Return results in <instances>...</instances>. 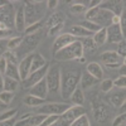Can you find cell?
Wrapping results in <instances>:
<instances>
[{
    "label": "cell",
    "instance_id": "1",
    "mask_svg": "<svg viewBox=\"0 0 126 126\" xmlns=\"http://www.w3.org/2000/svg\"><path fill=\"white\" fill-rule=\"evenodd\" d=\"M82 73L78 69H69L62 73V83H61V94L62 97L67 100L71 98L72 93L76 91L78 83L81 81Z\"/></svg>",
    "mask_w": 126,
    "mask_h": 126
},
{
    "label": "cell",
    "instance_id": "2",
    "mask_svg": "<svg viewBox=\"0 0 126 126\" xmlns=\"http://www.w3.org/2000/svg\"><path fill=\"white\" fill-rule=\"evenodd\" d=\"M85 53L83 46L79 40L73 42L72 44L67 46L66 48L61 49L54 54V58L57 61H72V59H81Z\"/></svg>",
    "mask_w": 126,
    "mask_h": 126
},
{
    "label": "cell",
    "instance_id": "3",
    "mask_svg": "<svg viewBox=\"0 0 126 126\" xmlns=\"http://www.w3.org/2000/svg\"><path fill=\"white\" fill-rule=\"evenodd\" d=\"M46 81L48 85L49 93H57L61 91V83H62V72L58 66L49 67V71L46 76Z\"/></svg>",
    "mask_w": 126,
    "mask_h": 126
},
{
    "label": "cell",
    "instance_id": "4",
    "mask_svg": "<svg viewBox=\"0 0 126 126\" xmlns=\"http://www.w3.org/2000/svg\"><path fill=\"white\" fill-rule=\"evenodd\" d=\"M71 106L68 103H63V102H49L44 103L40 107L37 109L38 113H43V115H63Z\"/></svg>",
    "mask_w": 126,
    "mask_h": 126
},
{
    "label": "cell",
    "instance_id": "5",
    "mask_svg": "<svg viewBox=\"0 0 126 126\" xmlns=\"http://www.w3.org/2000/svg\"><path fill=\"white\" fill-rule=\"evenodd\" d=\"M48 115L43 113H24L19 121H16L15 126H40L46 121Z\"/></svg>",
    "mask_w": 126,
    "mask_h": 126
},
{
    "label": "cell",
    "instance_id": "6",
    "mask_svg": "<svg viewBox=\"0 0 126 126\" xmlns=\"http://www.w3.org/2000/svg\"><path fill=\"white\" fill-rule=\"evenodd\" d=\"M0 12H1V24H5L8 28L15 27V13L13 5L10 3H3L1 8H0Z\"/></svg>",
    "mask_w": 126,
    "mask_h": 126
},
{
    "label": "cell",
    "instance_id": "7",
    "mask_svg": "<svg viewBox=\"0 0 126 126\" xmlns=\"http://www.w3.org/2000/svg\"><path fill=\"white\" fill-rule=\"evenodd\" d=\"M48 71H49V64L44 66L43 68H40V69H38V71H35L33 73H30L29 77L25 81H23L24 88H32L33 86H35L37 83H39L40 81H43L46 78V76H47Z\"/></svg>",
    "mask_w": 126,
    "mask_h": 126
},
{
    "label": "cell",
    "instance_id": "8",
    "mask_svg": "<svg viewBox=\"0 0 126 126\" xmlns=\"http://www.w3.org/2000/svg\"><path fill=\"white\" fill-rule=\"evenodd\" d=\"M100 59L103 64H106V67H109V68H111L112 66H121V63L124 61V58L117 53V52H113V50L103 52L100 56Z\"/></svg>",
    "mask_w": 126,
    "mask_h": 126
},
{
    "label": "cell",
    "instance_id": "9",
    "mask_svg": "<svg viewBox=\"0 0 126 126\" xmlns=\"http://www.w3.org/2000/svg\"><path fill=\"white\" fill-rule=\"evenodd\" d=\"M86 113V110L83 106H77V105H75V106H71L64 113L61 115L62 119L64 120L68 125H71L73 121H75L76 119H78L79 116H82V115Z\"/></svg>",
    "mask_w": 126,
    "mask_h": 126
},
{
    "label": "cell",
    "instance_id": "10",
    "mask_svg": "<svg viewBox=\"0 0 126 126\" xmlns=\"http://www.w3.org/2000/svg\"><path fill=\"white\" fill-rule=\"evenodd\" d=\"M76 40H77L76 37H73L69 33H64V34L58 35V38L54 40V43H53V54H56L57 52H59L63 48H66L67 46L72 44L73 42H76Z\"/></svg>",
    "mask_w": 126,
    "mask_h": 126
},
{
    "label": "cell",
    "instance_id": "11",
    "mask_svg": "<svg viewBox=\"0 0 126 126\" xmlns=\"http://www.w3.org/2000/svg\"><path fill=\"white\" fill-rule=\"evenodd\" d=\"M112 18H113V14L111 12H109V10H106V9H101L100 8L96 18H94L92 22L98 24L102 28H107V27H110L112 24Z\"/></svg>",
    "mask_w": 126,
    "mask_h": 126
},
{
    "label": "cell",
    "instance_id": "12",
    "mask_svg": "<svg viewBox=\"0 0 126 126\" xmlns=\"http://www.w3.org/2000/svg\"><path fill=\"white\" fill-rule=\"evenodd\" d=\"M33 57H34V53L32 54H28L25 56L19 63V73H20V79L22 81H25L29 75H30V69H32V62H33Z\"/></svg>",
    "mask_w": 126,
    "mask_h": 126
},
{
    "label": "cell",
    "instance_id": "13",
    "mask_svg": "<svg viewBox=\"0 0 126 126\" xmlns=\"http://www.w3.org/2000/svg\"><path fill=\"white\" fill-rule=\"evenodd\" d=\"M35 1H27L24 3V13H25V20H27V27L34 24L39 20H37L38 18V13L35 9Z\"/></svg>",
    "mask_w": 126,
    "mask_h": 126
},
{
    "label": "cell",
    "instance_id": "14",
    "mask_svg": "<svg viewBox=\"0 0 126 126\" xmlns=\"http://www.w3.org/2000/svg\"><path fill=\"white\" fill-rule=\"evenodd\" d=\"M107 29V42L109 43H121L124 40V34L121 32L120 24H111Z\"/></svg>",
    "mask_w": 126,
    "mask_h": 126
},
{
    "label": "cell",
    "instance_id": "15",
    "mask_svg": "<svg viewBox=\"0 0 126 126\" xmlns=\"http://www.w3.org/2000/svg\"><path fill=\"white\" fill-rule=\"evenodd\" d=\"M39 40H40V33H39V32H38V33H35V34L27 35L24 38V40H23L22 46H20V47L23 48L22 52H23V53H28L29 50H33L37 47V44L39 43Z\"/></svg>",
    "mask_w": 126,
    "mask_h": 126
},
{
    "label": "cell",
    "instance_id": "16",
    "mask_svg": "<svg viewBox=\"0 0 126 126\" xmlns=\"http://www.w3.org/2000/svg\"><path fill=\"white\" fill-rule=\"evenodd\" d=\"M48 93H49V90H48V85H47L46 78L43 81H40L39 83H37V85L33 86L32 88H29V94H33V96H37V97H40V98H46Z\"/></svg>",
    "mask_w": 126,
    "mask_h": 126
},
{
    "label": "cell",
    "instance_id": "17",
    "mask_svg": "<svg viewBox=\"0 0 126 126\" xmlns=\"http://www.w3.org/2000/svg\"><path fill=\"white\" fill-rule=\"evenodd\" d=\"M101 9H106L109 12H111L113 15H117L120 16L121 13L124 12V8H122V3L121 1H115V0H110V1H102L100 5Z\"/></svg>",
    "mask_w": 126,
    "mask_h": 126
},
{
    "label": "cell",
    "instance_id": "18",
    "mask_svg": "<svg viewBox=\"0 0 126 126\" xmlns=\"http://www.w3.org/2000/svg\"><path fill=\"white\" fill-rule=\"evenodd\" d=\"M15 29L19 33H23L27 29V20H25V13H24V4L20 5L16 10L15 15Z\"/></svg>",
    "mask_w": 126,
    "mask_h": 126
},
{
    "label": "cell",
    "instance_id": "19",
    "mask_svg": "<svg viewBox=\"0 0 126 126\" xmlns=\"http://www.w3.org/2000/svg\"><path fill=\"white\" fill-rule=\"evenodd\" d=\"M109 100H110V103L111 105L117 106V107H121L122 103L126 100V88H119L116 91H113L110 94V98Z\"/></svg>",
    "mask_w": 126,
    "mask_h": 126
},
{
    "label": "cell",
    "instance_id": "20",
    "mask_svg": "<svg viewBox=\"0 0 126 126\" xmlns=\"http://www.w3.org/2000/svg\"><path fill=\"white\" fill-rule=\"evenodd\" d=\"M109 115H110V111H109L107 106H105V105H97V106L94 107V110H93L94 120H97L98 122L107 121Z\"/></svg>",
    "mask_w": 126,
    "mask_h": 126
},
{
    "label": "cell",
    "instance_id": "21",
    "mask_svg": "<svg viewBox=\"0 0 126 126\" xmlns=\"http://www.w3.org/2000/svg\"><path fill=\"white\" fill-rule=\"evenodd\" d=\"M97 82H98V79L94 78L93 76H91L88 72H83L82 76H81V81H79L82 90H88V88H91L92 86L96 85Z\"/></svg>",
    "mask_w": 126,
    "mask_h": 126
},
{
    "label": "cell",
    "instance_id": "22",
    "mask_svg": "<svg viewBox=\"0 0 126 126\" xmlns=\"http://www.w3.org/2000/svg\"><path fill=\"white\" fill-rule=\"evenodd\" d=\"M69 34H72L73 37H81V38H88V37H93V33H91L90 30H87L86 28H83L81 24L73 25L69 29Z\"/></svg>",
    "mask_w": 126,
    "mask_h": 126
},
{
    "label": "cell",
    "instance_id": "23",
    "mask_svg": "<svg viewBox=\"0 0 126 126\" xmlns=\"http://www.w3.org/2000/svg\"><path fill=\"white\" fill-rule=\"evenodd\" d=\"M87 72L90 73L91 76H93L94 78H97V79H101L103 77V69L101 67L100 63L97 62H91L87 64Z\"/></svg>",
    "mask_w": 126,
    "mask_h": 126
},
{
    "label": "cell",
    "instance_id": "24",
    "mask_svg": "<svg viewBox=\"0 0 126 126\" xmlns=\"http://www.w3.org/2000/svg\"><path fill=\"white\" fill-rule=\"evenodd\" d=\"M48 64V62L44 59V57L42 56L40 53H34V57H33V62H32V69H30V73H33L40 68H43L44 66Z\"/></svg>",
    "mask_w": 126,
    "mask_h": 126
},
{
    "label": "cell",
    "instance_id": "25",
    "mask_svg": "<svg viewBox=\"0 0 126 126\" xmlns=\"http://www.w3.org/2000/svg\"><path fill=\"white\" fill-rule=\"evenodd\" d=\"M24 103L28 107H40L42 105L46 103V98H40L37 96H33V94H28V96L24 98Z\"/></svg>",
    "mask_w": 126,
    "mask_h": 126
},
{
    "label": "cell",
    "instance_id": "26",
    "mask_svg": "<svg viewBox=\"0 0 126 126\" xmlns=\"http://www.w3.org/2000/svg\"><path fill=\"white\" fill-rule=\"evenodd\" d=\"M19 87V81L14 79V78H10L4 76V86L1 91H8V92H15L16 88Z\"/></svg>",
    "mask_w": 126,
    "mask_h": 126
},
{
    "label": "cell",
    "instance_id": "27",
    "mask_svg": "<svg viewBox=\"0 0 126 126\" xmlns=\"http://www.w3.org/2000/svg\"><path fill=\"white\" fill-rule=\"evenodd\" d=\"M92 38H93V40H94V43H96L97 47L103 46L107 42V29L106 28H102L101 30L97 32V33H94Z\"/></svg>",
    "mask_w": 126,
    "mask_h": 126
},
{
    "label": "cell",
    "instance_id": "28",
    "mask_svg": "<svg viewBox=\"0 0 126 126\" xmlns=\"http://www.w3.org/2000/svg\"><path fill=\"white\" fill-rule=\"evenodd\" d=\"M5 76L14 78L16 81H22L20 79V73H19V66L18 64H13V63H8V67L5 71Z\"/></svg>",
    "mask_w": 126,
    "mask_h": 126
},
{
    "label": "cell",
    "instance_id": "29",
    "mask_svg": "<svg viewBox=\"0 0 126 126\" xmlns=\"http://www.w3.org/2000/svg\"><path fill=\"white\" fill-rule=\"evenodd\" d=\"M71 101L73 102V105H77V106H82L85 103V93H83V90L81 87H77L76 91L72 93Z\"/></svg>",
    "mask_w": 126,
    "mask_h": 126
},
{
    "label": "cell",
    "instance_id": "30",
    "mask_svg": "<svg viewBox=\"0 0 126 126\" xmlns=\"http://www.w3.org/2000/svg\"><path fill=\"white\" fill-rule=\"evenodd\" d=\"M83 28H86L87 30H90L91 33H97L98 30H101L102 29V27H100L98 24H96V23H93V22H90V20H85V22H82V23H79Z\"/></svg>",
    "mask_w": 126,
    "mask_h": 126
},
{
    "label": "cell",
    "instance_id": "31",
    "mask_svg": "<svg viewBox=\"0 0 126 126\" xmlns=\"http://www.w3.org/2000/svg\"><path fill=\"white\" fill-rule=\"evenodd\" d=\"M82 46H83V49L85 50H88V52H92L96 49V43H94V40L92 37H88V38H83V40L81 42Z\"/></svg>",
    "mask_w": 126,
    "mask_h": 126
},
{
    "label": "cell",
    "instance_id": "32",
    "mask_svg": "<svg viewBox=\"0 0 126 126\" xmlns=\"http://www.w3.org/2000/svg\"><path fill=\"white\" fill-rule=\"evenodd\" d=\"M47 24H48V27H49V28H53V27H56V25L63 24V18H62V15H61L59 13L53 14V15H52V16L48 19Z\"/></svg>",
    "mask_w": 126,
    "mask_h": 126
},
{
    "label": "cell",
    "instance_id": "33",
    "mask_svg": "<svg viewBox=\"0 0 126 126\" xmlns=\"http://www.w3.org/2000/svg\"><path fill=\"white\" fill-rule=\"evenodd\" d=\"M69 12L73 14H82V13H86L87 12V8L85 4H81V3H75L69 6Z\"/></svg>",
    "mask_w": 126,
    "mask_h": 126
},
{
    "label": "cell",
    "instance_id": "34",
    "mask_svg": "<svg viewBox=\"0 0 126 126\" xmlns=\"http://www.w3.org/2000/svg\"><path fill=\"white\" fill-rule=\"evenodd\" d=\"M23 40H24L23 37H14V38H12V39L8 42V48H9V50H13V49L19 48L20 46H22Z\"/></svg>",
    "mask_w": 126,
    "mask_h": 126
},
{
    "label": "cell",
    "instance_id": "35",
    "mask_svg": "<svg viewBox=\"0 0 126 126\" xmlns=\"http://www.w3.org/2000/svg\"><path fill=\"white\" fill-rule=\"evenodd\" d=\"M42 25H43V22H37V23H34V24H32V25H29V27H27V29H25V34L27 35H32V34H35V33H38L39 32V29L42 28Z\"/></svg>",
    "mask_w": 126,
    "mask_h": 126
},
{
    "label": "cell",
    "instance_id": "36",
    "mask_svg": "<svg viewBox=\"0 0 126 126\" xmlns=\"http://www.w3.org/2000/svg\"><path fill=\"white\" fill-rule=\"evenodd\" d=\"M69 126H91V125H90V120L87 117V115L85 113L82 116H79L78 119H76Z\"/></svg>",
    "mask_w": 126,
    "mask_h": 126
},
{
    "label": "cell",
    "instance_id": "37",
    "mask_svg": "<svg viewBox=\"0 0 126 126\" xmlns=\"http://www.w3.org/2000/svg\"><path fill=\"white\" fill-rule=\"evenodd\" d=\"M14 92H8V91H1V93H0V101H1L3 103H6L9 105L10 102H12L14 100Z\"/></svg>",
    "mask_w": 126,
    "mask_h": 126
},
{
    "label": "cell",
    "instance_id": "38",
    "mask_svg": "<svg viewBox=\"0 0 126 126\" xmlns=\"http://www.w3.org/2000/svg\"><path fill=\"white\" fill-rule=\"evenodd\" d=\"M113 87H115L113 81H112V79H110V78L103 79V81L101 82V91H102V92H105V93H107V92L112 91V88H113Z\"/></svg>",
    "mask_w": 126,
    "mask_h": 126
},
{
    "label": "cell",
    "instance_id": "39",
    "mask_svg": "<svg viewBox=\"0 0 126 126\" xmlns=\"http://www.w3.org/2000/svg\"><path fill=\"white\" fill-rule=\"evenodd\" d=\"M3 57L6 59L8 63H13V64H16L18 63V56L15 52H12V50H8L5 53H3Z\"/></svg>",
    "mask_w": 126,
    "mask_h": 126
},
{
    "label": "cell",
    "instance_id": "40",
    "mask_svg": "<svg viewBox=\"0 0 126 126\" xmlns=\"http://www.w3.org/2000/svg\"><path fill=\"white\" fill-rule=\"evenodd\" d=\"M120 28L124 34V38H126V9H124V12L120 15Z\"/></svg>",
    "mask_w": 126,
    "mask_h": 126
},
{
    "label": "cell",
    "instance_id": "41",
    "mask_svg": "<svg viewBox=\"0 0 126 126\" xmlns=\"http://www.w3.org/2000/svg\"><path fill=\"white\" fill-rule=\"evenodd\" d=\"M16 113H18V110H8L5 112L1 113V117H0V120L1 121H5V120H9V119H13L16 116Z\"/></svg>",
    "mask_w": 126,
    "mask_h": 126
},
{
    "label": "cell",
    "instance_id": "42",
    "mask_svg": "<svg viewBox=\"0 0 126 126\" xmlns=\"http://www.w3.org/2000/svg\"><path fill=\"white\" fill-rule=\"evenodd\" d=\"M126 124V112L125 113H120L119 116L115 117V120L112 121V126H121Z\"/></svg>",
    "mask_w": 126,
    "mask_h": 126
},
{
    "label": "cell",
    "instance_id": "43",
    "mask_svg": "<svg viewBox=\"0 0 126 126\" xmlns=\"http://www.w3.org/2000/svg\"><path fill=\"white\" fill-rule=\"evenodd\" d=\"M113 85L117 88H126V77L125 76H120L113 81Z\"/></svg>",
    "mask_w": 126,
    "mask_h": 126
},
{
    "label": "cell",
    "instance_id": "44",
    "mask_svg": "<svg viewBox=\"0 0 126 126\" xmlns=\"http://www.w3.org/2000/svg\"><path fill=\"white\" fill-rule=\"evenodd\" d=\"M61 115H48V117L46 119V121L42 124L40 126H50L53 122H56L58 119H59Z\"/></svg>",
    "mask_w": 126,
    "mask_h": 126
},
{
    "label": "cell",
    "instance_id": "45",
    "mask_svg": "<svg viewBox=\"0 0 126 126\" xmlns=\"http://www.w3.org/2000/svg\"><path fill=\"white\" fill-rule=\"evenodd\" d=\"M117 53H119L122 58H126V40H122L121 43H119Z\"/></svg>",
    "mask_w": 126,
    "mask_h": 126
},
{
    "label": "cell",
    "instance_id": "46",
    "mask_svg": "<svg viewBox=\"0 0 126 126\" xmlns=\"http://www.w3.org/2000/svg\"><path fill=\"white\" fill-rule=\"evenodd\" d=\"M6 67H8V62H6V59L1 56V58H0V71H1V76L5 75Z\"/></svg>",
    "mask_w": 126,
    "mask_h": 126
},
{
    "label": "cell",
    "instance_id": "47",
    "mask_svg": "<svg viewBox=\"0 0 126 126\" xmlns=\"http://www.w3.org/2000/svg\"><path fill=\"white\" fill-rule=\"evenodd\" d=\"M62 28H63V24L56 25V27H53V28H49V30H48V35H54V34H57Z\"/></svg>",
    "mask_w": 126,
    "mask_h": 126
},
{
    "label": "cell",
    "instance_id": "48",
    "mask_svg": "<svg viewBox=\"0 0 126 126\" xmlns=\"http://www.w3.org/2000/svg\"><path fill=\"white\" fill-rule=\"evenodd\" d=\"M15 117L13 119H9V120H5V121H1L0 126H15Z\"/></svg>",
    "mask_w": 126,
    "mask_h": 126
},
{
    "label": "cell",
    "instance_id": "49",
    "mask_svg": "<svg viewBox=\"0 0 126 126\" xmlns=\"http://www.w3.org/2000/svg\"><path fill=\"white\" fill-rule=\"evenodd\" d=\"M101 0H92V1H90L88 4V9H93V8H98L100 5H101Z\"/></svg>",
    "mask_w": 126,
    "mask_h": 126
},
{
    "label": "cell",
    "instance_id": "50",
    "mask_svg": "<svg viewBox=\"0 0 126 126\" xmlns=\"http://www.w3.org/2000/svg\"><path fill=\"white\" fill-rule=\"evenodd\" d=\"M47 5H48L49 9H54L58 5V1L57 0H49V1H47Z\"/></svg>",
    "mask_w": 126,
    "mask_h": 126
},
{
    "label": "cell",
    "instance_id": "51",
    "mask_svg": "<svg viewBox=\"0 0 126 126\" xmlns=\"http://www.w3.org/2000/svg\"><path fill=\"white\" fill-rule=\"evenodd\" d=\"M119 75L126 77V64H121V66H120V68H119Z\"/></svg>",
    "mask_w": 126,
    "mask_h": 126
},
{
    "label": "cell",
    "instance_id": "52",
    "mask_svg": "<svg viewBox=\"0 0 126 126\" xmlns=\"http://www.w3.org/2000/svg\"><path fill=\"white\" fill-rule=\"evenodd\" d=\"M10 35V30H9V28H6V29H1V39H4V38H6V37H9Z\"/></svg>",
    "mask_w": 126,
    "mask_h": 126
},
{
    "label": "cell",
    "instance_id": "53",
    "mask_svg": "<svg viewBox=\"0 0 126 126\" xmlns=\"http://www.w3.org/2000/svg\"><path fill=\"white\" fill-rule=\"evenodd\" d=\"M112 24H120V16L113 15V18H112Z\"/></svg>",
    "mask_w": 126,
    "mask_h": 126
},
{
    "label": "cell",
    "instance_id": "54",
    "mask_svg": "<svg viewBox=\"0 0 126 126\" xmlns=\"http://www.w3.org/2000/svg\"><path fill=\"white\" fill-rule=\"evenodd\" d=\"M120 110H121V113H125V112H126V100H125V102L122 103V106L120 107Z\"/></svg>",
    "mask_w": 126,
    "mask_h": 126
},
{
    "label": "cell",
    "instance_id": "55",
    "mask_svg": "<svg viewBox=\"0 0 126 126\" xmlns=\"http://www.w3.org/2000/svg\"><path fill=\"white\" fill-rule=\"evenodd\" d=\"M6 109H8V105H6V103H3V102H1V113H3V112H5V111H8Z\"/></svg>",
    "mask_w": 126,
    "mask_h": 126
}]
</instances>
